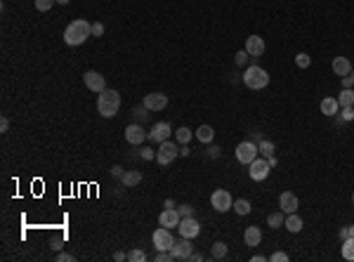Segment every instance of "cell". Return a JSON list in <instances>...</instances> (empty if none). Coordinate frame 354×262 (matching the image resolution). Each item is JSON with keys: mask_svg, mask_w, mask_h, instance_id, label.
<instances>
[{"mask_svg": "<svg viewBox=\"0 0 354 262\" xmlns=\"http://www.w3.org/2000/svg\"><path fill=\"white\" fill-rule=\"evenodd\" d=\"M90 36H92L90 21H85V19H73L71 24L66 26V31H64V43L71 45V47H78V45H83Z\"/></svg>", "mask_w": 354, "mask_h": 262, "instance_id": "cell-1", "label": "cell"}, {"mask_svg": "<svg viewBox=\"0 0 354 262\" xmlns=\"http://www.w3.org/2000/svg\"><path fill=\"white\" fill-rule=\"evenodd\" d=\"M120 109V95L116 90H102L100 100H97V111L104 118H114Z\"/></svg>", "mask_w": 354, "mask_h": 262, "instance_id": "cell-2", "label": "cell"}, {"mask_svg": "<svg viewBox=\"0 0 354 262\" xmlns=\"http://www.w3.org/2000/svg\"><path fill=\"white\" fill-rule=\"evenodd\" d=\"M243 85L250 90H262L269 85V73L264 71L262 66H248L243 73Z\"/></svg>", "mask_w": 354, "mask_h": 262, "instance_id": "cell-3", "label": "cell"}, {"mask_svg": "<svg viewBox=\"0 0 354 262\" xmlns=\"http://www.w3.org/2000/svg\"><path fill=\"white\" fill-rule=\"evenodd\" d=\"M236 161L243 163V165H250V163L260 156V151H257V144H255L253 139H243V142H238L236 144Z\"/></svg>", "mask_w": 354, "mask_h": 262, "instance_id": "cell-4", "label": "cell"}, {"mask_svg": "<svg viewBox=\"0 0 354 262\" xmlns=\"http://www.w3.org/2000/svg\"><path fill=\"white\" fill-rule=\"evenodd\" d=\"M177 156H180V146L173 144L170 139L161 142V144H158V149H156V161L161 163V165H170V163H173Z\"/></svg>", "mask_w": 354, "mask_h": 262, "instance_id": "cell-5", "label": "cell"}, {"mask_svg": "<svg viewBox=\"0 0 354 262\" xmlns=\"http://www.w3.org/2000/svg\"><path fill=\"white\" fill-rule=\"evenodd\" d=\"M269 170H272V165H269V161L262 158V156H257V158L248 165V175H250V180H255V182L267 180V177H269Z\"/></svg>", "mask_w": 354, "mask_h": 262, "instance_id": "cell-6", "label": "cell"}, {"mask_svg": "<svg viewBox=\"0 0 354 262\" xmlns=\"http://www.w3.org/2000/svg\"><path fill=\"white\" fill-rule=\"evenodd\" d=\"M210 206L218 210V213H227L234 206V199H232V194L227 189H215L213 196H210Z\"/></svg>", "mask_w": 354, "mask_h": 262, "instance_id": "cell-7", "label": "cell"}, {"mask_svg": "<svg viewBox=\"0 0 354 262\" xmlns=\"http://www.w3.org/2000/svg\"><path fill=\"white\" fill-rule=\"evenodd\" d=\"M151 241H154L156 251H170L175 244V236L170 234V229L168 227H158L154 232V236H151Z\"/></svg>", "mask_w": 354, "mask_h": 262, "instance_id": "cell-8", "label": "cell"}, {"mask_svg": "<svg viewBox=\"0 0 354 262\" xmlns=\"http://www.w3.org/2000/svg\"><path fill=\"white\" fill-rule=\"evenodd\" d=\"M170 253H173V260H189V255L194 253V246H191V239L187 236H180V241H175L173 248H170Z\"/></svg>", "mask_w": 354, "mask_h": 262, "instance_id": "cell-9", "label": "cell"}, {"mask_svg": "<svg viewBox=\"0 0 354 262\" xmlns=\"http://www.w3.org/2000/svg\"><path fill=\"white\" fill-rule=\"evenodd\" d=\"M177 232H180V236L196 239V236L201 234V225L196 222V217H182L180 225H177Z\"/></svg>", "mask_w": 354, "mask_h": 262, "instance_id": "cell-10", "label": "cell"}, {"mask_svg": "<svg viewBox=\"0 0 354 262\" xmlns=\"http://www.w3.org/2000/svg\"><path fill=\"white\" fill-rule=\"evenodd\" d=\"M125 139H127V144L139 146L144 139H149V132H146L144 128L139 126V123H132V126L125 128Z\"/></svg>", "mask_w": 354, "mask_h": 262, "instance_id": "cell-11", "label": "cell"}, {"mask_svg": "<svg viewBox=\"0 0 354 262\" xmlns=\"http://www.w3.org/2000/svg\"><path fill=\"white\" fill-rule=\"evenodd\" d=\"M83 83H85L92 92L107 90V81H104V76H102L100 71H85L83 73Z\"/></svg>", "mask_w": 354, "mask_h": 262, "instance_id": "cell-12", "label": "cell"}, {"mask_svg": "<svg viewBox=\"0 0 354 262\" xmlns=\"http://www.w3.org/2000/svg\"><path fill=\"white\" fill-rule=\"evenodd\" d=\"M170 135H173V128H170V123H165V121L156 123V126L149 130V139H151V142H156V144L165 142Z\"/></svg>", "mask_w": 354, "mask_h": 262, "instance_id": "cell-13", "label": "cell"}, {"mask_svg": "<svg viewBox=\"0 0 354 262\" xmlns=\"http://www.w3.org/2000/svg\"><path fill=\"white\" fill-rule=\"evenodd\" d=\"M298 208H300L298 196L293 191H281V196H279V210H283L288 215V213H298Z\"/></svg>", "mask_w": 354, "mask_h": 262, "instance_id": "cell-14", "label": "cell"}, {"mask_svg": "<svg viewBox=\"0 0 354 262\" xmlns=\"http://www.w3.org/2000/svg\"><path fill=\"white\" fill-rule=\"evenodd\" d=\"M149 111H163L165 107H168V95H163V92H151V95H146L144 102H142Z\"/></svg>", "mask_w": 354, "mask_h": 262, "instance_id": "cell-15", "label": "cell"}, {"mask_svg": "<svg viewBox=\"0 0 354 262\" xmlns=\"http://www.w3.org/2000/svg\"><path fill=\"white\" fill-rule=\"evenodd\" d=\"M267 45H264V38L260 36H248L245 38V52L250 54V57H262Z\"/></svg>", "mask_w": 354, "mask_h": 262, "instance_id": "cell-16", "label": "cell"}, {"mask_svg": "<svg viewBox=\"0 0 354 262\" xmlns=\"http://www.w3.org/2000/svg\"><path fill=\"white\" fill-rule=\"evenodd\" d=\"M180 220H182V215H180V210H177V208H165L163 213L158 215V225L168 227V229H173V227L180 225Z\"/></svg>", "mask_w": 354, "mask_h": 262, "instance_id": "cell-17", "label": "cell"}, {"mask_svg": "<svg viewBox=\"0 0 354 262\" xmlns=\"http://www.w3.org/2000/svg\"><path fill=\"white\" fill-rule=\"evenodd\" d=\"M331 69H333V73H336V76H340V78H343V76H350V73H352V62H350L347 57H336V59H333V64H331Z\"/></svg>", "mask_w": 354, "mask_h": 262, "instance_id": "cell-18", "label": "cell"}, {"mask_svg": "<svg viewBox=\"0 0 354 262\" xmlns=\"http://www.w3.org/2000/svg\"><path fill=\"white\" fill-rule=\"evenodd\" d=\"M243 241L245 246H250V248H255V246L262 244V232H260V227H245L243 232Z\"/></svg>", "mask_w": 354, "mask_h": 262, "instance_id": "cell-19", "label": "cell"}, {"mask_svg": "<svg viewBox=\"0 0 354 262\" xmlns=\"http://www.w3.org/2000/svg\"><path fill=\"white\" fill-rule=\"evenodd\" d=\"M319 107H321V114H324V116H336L338 111H340V104H338V97H324Z\"/></svg>", "mask_w": 354, "mask_h": 262, "instance_id": "cell-20", "label": "cell"}, {"mask_svg": "<svg viewBox=\"0 0 354 262\" xmlns=\"http://www.w3.org/2000/svg\"><path fill=\"white\" fill-rule=\"evenodd\" d=\"M194 135H196V139H199L201 144H210V142L215 139V130H213L210 126H199Z\"/></svg>", "mask_w": 354, "mask_h": 262, "instance_id": "cell-21", "label": "cell"}, {"mask_svg": "<svg viewBox=\"0 0 354 262\" xmlns=\"http://www.w3.org/2000/svg\"><path fill=\"white\" fill-rule=\"evenodd\" d=\"M286 229L288 232H293V234H298V232H302V217L298 215V213H288L286 215Z\"/></svg>", "mask_w": 354, "mask_h": 262, "instance_id": "cell-22", "label": "cell"}, {"mask_svg": "<svg viewBox=\"0 0 354 262\" xmlns=\"http://www.w3.org/2000/svg\"><path fill=\"white\" fill-rule=\"evenodd\" d=\"M120 182H123L125 187H137V184L142 182V172H137V170H125V172H123V177H120Z\"/></svg>", "mask_w": 354, "mask_h": 262, "instance_id": "cell-23", "label": "cell"}, {"mask_svg": "<svg viewBox=\"0 0 354 262\" xmlns=\"http://www.w3.org/2000/svg\"><path fill=\"white\" fill-rule=\"evenodd\" d=\"M338 104L343 107H354V90L352 88H343V92L338 95Z\"/></svg>", "mask_w": 354, "mask_h": 262, "instance_id": "cell-24", "label": "cell"}, {"mask_svg": "<svg viewBox=\"0 0 354 262\" xmlns=\"http://www.w3.org/2000/svg\"><path fill=\"white\" fill-rule=\"evenodd\" d=\"M210 255H213V260H225L227 258V244L225 241H215L213 248H210Z\"/></svg>", "mask_w": 354, "mask_h": 262, "instance_id": "cell-25", "label": "cell"}, {"mask_svg": "<svg viewBox=\"0 0 354 262\" xmlns=\"http://www.w3.org/2000/svg\"><path fill=\"white\" fill-rule=\"evenodd\" d=\"M257 151H260V156H262V158H272L274 151H276V146H274L272 139H262V142L257 144Z\"/></svg>", "mask_w": 354, "mask_h": 262, "instance_id": "cell-26", "label": "cell"}, {"mask_svg": "<svg viewBox=\"0 0 354 262\" xmlns=\"http://www.w3.org/2000/svg\"><path fill=\"white\" fill-rule=\"evenodd\" d=\"M267 225L272 227V229H279V227L286 225V213L279 210V213H272V215L267 217Z\"/></svg>", "mask_w": 354, "mask_h": 262, "instance_id": "cell-27", "label": "cell"}, {"mask_svg": "<svg viewBox=\"0 0 354 262\" xmlns=\"http://www.w3.org/2000/svg\"><path fill=\"white\" fill-rule=\"evenodd\" d=\"M175 137H177V142H180V144H189V139L194 137V132H191L187 126H182V128L175 130Z\"/></svg>", "mask_w": 354, "mask_h": 262, "instance_id": "cell-28", "label": "cell"}, {"mask_svg": "<svg viewBox=\"0 0 354 262\" xmlns=\"http://www.w3.org/2000/svg\"><path fill=\"white\" fill-rule=\"evenodd\" d=\"M232 210H236V215H248V213H250V201L236 199L234 206H232Z\"/></svg>", "mask_w": 354, "mask_h": 262, "instance_id": "cell-29", "label": "cell"}, {"mask_svg": "<svg viewBox=\"0 0 354 262\" xmlns=\"http://www.w3.org/2000/svg\"><path fill=\"white\" fill-rule=\"evenodd\" d=\"M343 258L350 262H354V239H347L343 241Z\"/></svg>", "mask_w": 354, "mask_h": 262, "instance_id": "cell-30", "label": "cell"}, {"mask_svg": "<svg viewBox=\"0 0 354 262\" xmlns=\"http://www.w3.org/2000/svg\"><path fill=\"white\" fill-rule=\"evenodd\" d=\"M295 64H298V69H309L312 59H309L307 52H298V57H295Z\"/></svg>", "mask_w": 354, "mask_h": 262, "instance_id": "cell-31", "label": "cell"}, {"mask_svg": "<svg viewBox=\"0 0 354 262\" xmlns=\"http://www.w3.org/2000/svg\"><path fill=\"white\" fill-rule=\"evenodd\" d=\"M127 262H146V255L142 253L139 248H135V251L127 253Z\"/></svg>", "mask_w": 354, "mask_h": 262, "instance_id": "cell-32", "label": "cell"}, {"mask_svg": "<svg viewBox=\"0 0 354 262\" xmlns=\"http://www.w3.org/2000/svg\"><path fill=\"white\" fill-rule=\"evenodd\" d=\"M248 59H250V54L245 52V50H238V52L234 54V62H236V66H245V64H248Z\"/></svg>", "mask_w": 354, "mask_h": 262, "instance_id": "cell-33", "label": "cell"}, {"mask_svg": "<svg viewBox=\"0 0 354 262\" xmlns=\"http://www.w3.org/2000/svg\"><path fill=\"white\" fill-rule=\"evenodd\" d=\"M57 0H33V5H36V9L38 12H47V9L55 5Z\"/></svg>", "mask_w": 354, "mask_h": 262, "instance_id": "cell-34", "label": "cell"}, {"mask_svg": "<svg viewBox=\"0 0 354 262\" xmlns=\"http://www.w3.org/2000/svg\"><path fill=\"white\" fill-rule=\"evenodd\" d=\"M338 116L343 118V121H354V107H343L340 111H338Z\"/></svg>", "mask_w": 354, "mask_h": 262, "instance_id": "cell-35", "label": "cell"}, {"mask_svg": "<svg viewBox=\"0 0 354 262\" xmlns=\"http://www.w3.org/2000/svg\"><path fill=\"white\" fill-rule=\"evenodd\" d=\"M139 158H142V161H151V158H156V151L149 149V146H144V149H139Z\"/></svg>", "mask_w": 354, "mask_h": 262, "instance_id": "cell-36", "label": "cell"}, {"mask_svg": "<svg viewBox=\"0 0 354 262\" xmlns=\"http://www.w3.org/2000/svg\"><path fill=\"white\" fill-rule=\"evenodd\" d=\"M146 111H149V109H146L144 104H142V107H137L135 111H132V114H135L137 121H146V118H149V114H146Z\"/></svg>", "mask_w": 354, "mask_h": 262, "instance_id": "cell-37", "label": "cell"}, {"mask_svg": "<svg viewBox=\"0 0 354 262\" xmlns=\"http://www.w3.org/2000/svg\"><path fill=\"white\" fill-rule=\"evenodd\" d=\"M269 260H272V262H288V260H291V255L283 253V251H276V253H274Z\"/></svg>", "mask_w": 354, "mask_h": 262, "instance_id": "cell-38", "label": "cell"}, {"mask_svg": "<svg viewBox=\"0 0 354 262\" xmlns=\"http://www.w3.org/2000/svg\"><path fill=\"white\" fill-rule=\"evenodd\" d=\"M92 36H104V24H102V21H95V24H92Z\"/></svg>", "mask_w": 354, "mask_h": 262, "instance_id": "cell-39", "label": "cell"}, {"mask_svg": "<svg viewBox=\"0 0 354 262\" xmlns=\"http://www.w3.org/2000/svg\"><path fill=\"white\" fill-rule=\"evenodd\" d=\"M180 215L182 217H194V208H191V206H180Z\"/></svg>", "mask_w": 354, "mask_h": 262, "instance_id": "cell-40", "label": "cell"}, {"mask_svg": "<svg viewBox=\"0 0 354 262\" xmlns=\"http://www.w3.org/2000/svg\"><path fill=\"white\" fill-rule=\"evenodd\" d=\"M340 81H343V88H354V78H352V73H350V76H343Z\"/></svg>", "mask_w": 354, "mask_h": 262, "instance_id": "cell-41", "label": "cell"}, {"mask_svg": "<svg viewBox=\"0 0 354 262\" xmlns=\"http://www.w3.org/2000/svg\"><path fill=\"white\" fill-rule=\"evenodd\" d=\"M57 262H73L71 253H57Z\"/></svg>", "mask_w": 354, "mask_h": 262, "instance_id": "cell-42", "label": "cell"}, {"mask_svg": "<svg viewBox=\"0 0 354 262\" xmlns=\"http://www.w3.org/2000/svg\"><path fill=\"white\" fill-rule=\"evenodd\" d=\"M114 260H116V262H125V260H127V253L118 251V253H114Z\"/></svg>", "mask_w": 354, "mask_h": 262, "instance_id": "cell-43", "label": "cell"}, {"mask_svg": "<svg viewBox=\"0 0 354 262\" xmlns=\"http://www.w3.org/2000/svg\"><path fill=\"white\" fill-rule=\"evenodd\" d=\"M7 128H9V121L2 116V121H0V132H7Z\"/></svg>", "mask_w": 354, "mask_h": 262, "instance_id": "cell-44", "label": "cell"}, {"mask_svg": "<svg viewBox=\"0 0 354 262\" xmlns=\"http://www.w3.org/2000/svg\"><path fill=\"white\" fill-rule=\"evenodd\" d=\"M111 172H114V175H116V177H123V168H120V165H114V168H111Z\"/></svg>", "mask_w": 354, "mask_h": 262, "instance_id": "cell-45", "label": "cell"}, {"mask_svg": "<svg viewBox=\"0 0 354 262\" xmlns=\"http://www.w3.org/2000/svg\"><path fill=\"white\" fill-rule=\"evenodd\" d=\"M189 154H191V149H189L187 144H182V146H180V156H184V158H187Z\"/></svg>", "mask_w": 354, "mask_h": 262, "instance_id": "cell-46", "label": "cell"}, {"mask_svg": "<svg viewBox=\"0 0 354 262\" xmlns=\"http://www.w3.org/2000/svg\"><path fill=\"white\" fill-rule=\"evenodd\" d=\"M250 139H253L255 144H260V142H262L264 137H262V135H260V132H257V130H255V132H253V137H250Z\"/></svg>", "mask_w": 354, "mask_h": 262, "instance_id": "cell-47", "label": "cell"}, {"mask_svg": "<svg viewBox=\"0 0 354 262\" xmlns=\"http://www.w3.org/2000/svg\"><path fill=\"white\" fill-rule=\"evenodd\" d=\"M218 154H220L218 146H210V149H208V156H210V158H218Z\"/></svg>", "mask_w": 354, "mask_h": 262, "instance_id": "cell-48", "label": "cell"}, {"mask_svg": "<svg viewBox=\"0 0 354 262\" xmlns=\"http://www.w3.org/2000/svg\"><path fill=\"white\" fill-rule=\"evenodd\" d=\"M338 236H340V241H347V239H350V236H347V227H343V229L338 232Z\"/></svg>", "mask_w": 354, "mask_h": 262, "instance_id": "cell-49", "label": "cell"}, {"mask_svg": "<svg viewBox=\"0 0 354 262\" xmlns=\"http://www.w3.org/2000/svg\"><path fill=\"white\" fill-rule=\"evenodd\" d=\"M189 260H191V262H201V260H203V255H201V253H191Z\"/></svg>", "mask_w": 354, "mask_h": 262, "instance_id": "cell-50", "label": "cell"}, {"mask_svg": "<svg viewBox=\"0 0 354 262\" xmlns=\"http://www.w3.org/2000/svg\"><path fill=\"white\" fill-rule=\"evenodd\" d=\"M163 208H175V201H173V199H165V203H163Z\"/></svg>", "mask_w": 354, "mask_h": 262, "instance_id": "cell-51", "label": "cell"}, {"mask_svg": "<svg viewBox=\"0 0 354 262\" xmlns=\"http://www.w3.org/2000/svg\"><path fill=\"white\" fill-rule=\"evenodd\" d=\"M267 161H269V165H272V168H276V165H279V158H276V156H272V158H267Z\"/></svg>", "mask_w": 354, "mask_h": 262, "instance_id": "cell-52", "label": "cell"}, {"mask_svg": "<svg viewBox=\"0 0 354 262\" xmlns=\"http://www.w3.org/2000/svg\"><path fill=\"white\" fill-rule=\"evenodd\" d=\"M347 236H350V239H354V225L347 227Z\"/></svg>", "mask_w": 354, "mask_h": 262, "instance_id": "cell-53", "label": "cell"}, {"mask_svg": "<svg viewBox=\"0 0 354 262\" xmlns=\"http://www.w3.org/2000/svg\"><path fill=\"white\" fill-rule=\"evenodd\" d=\"M62 248V241H52V251H59Z\"/></svg>", "mask_w": 354, "mask_h": 262, "instance_id": "cell-54", "label": "cell"}, {"mask_svg": "<svg viewBox=\"0 0 354 262\" xmlns=\"http://www.w3.org/2000/svg\"><path fill=\"white\" fill-rule=\"evenodd\" d=\"M57 2H59V5H66V2H69V0H57Z\"/></svg>", "mask_w": 354, "mask_h": 262, "instance_id": "cell-55", "label": "cell"}, {"mask_svg": "<svg viewBox=\"0 0 354 262\" xmlns=\"http://www.w3.org/2000/svg\"><path fill=\"white\" fill-rule=\"evenodd\" d=\"M352 78H354V69H352Z\"/></svg>", "mask_w": 354, "mask_h": 262, "instance_id": "cell-56", "label": "cell"}, {"mask_svg": "<svg viewBox=\"0 0 354 262\" xmlns=\"http://www.w3.org/2000/svg\"><path fill=\"white\" fill-rule=\"evenodd\" d=\"M352 201H354V194H352Z\"/></svg>", "mask_w": 354, "mask_h": 262, "instance_id": "cell-57", "label": "cell"}]
</instances>
